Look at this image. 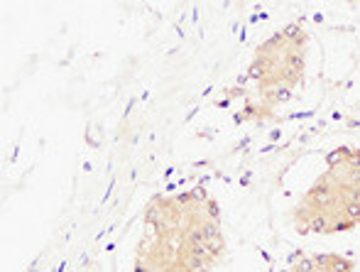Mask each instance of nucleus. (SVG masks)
<instances>
[{"label":"nucleus","instance_id":"nucleus-4","mask_svg":"<svg viewBox=\"0 0 360 272\" xmlns=\"http://www.w3.org/2000/svg\"><path fill=\"white\" fill-rule=\"evenodd\" d=\"M356 260L341 253H314L302 255L289 265V272H356Z\"/></svg>","mask_w":360,"mask_h":272},{"label":"nucleus","instance_id":"nucleus-2","mask_svg":"<svg viewBox=\"0 0 360 272\" xmlns=\"http://www.w3.org/2000/svg\"><path fill=\"white\" fill-rule=\"evenodd\" d=\"M302 235L351 233L360 226V148L338 145L326 155V169L307 186L292 209Z\"/></svg>","mask_w":360,"mask_h":272},{"label":"nucleus","instance_id":"nucleus-1","mask_svg":"<svg viewBox=\"0 0 360 272\" xmlns=\"http://www.w3.org/2000/svg\"><path fill=\"white\" fill-rule=\"evenodd\" d=\"M226 248L221 206L209 191L157 194L143 211L135 272H214Z\"/></svg>","mask_w":360,"mask_h":272},{"label":"nucleus","instance_id":"nucleus-3","mask_svg":"<svg viewBox=\"0 0 360 272\" xmlns=\"http://www.w3.org/2000/svg\"><path fill=\"white\" fill-rule=\"evenodd\" d=\"M309 62V32L299 22L282 25L262 39L245 69V110L250 120L272 118L302 86Z\"/></svg>","mask_w":360,"mask_h":272}]
</instances>
